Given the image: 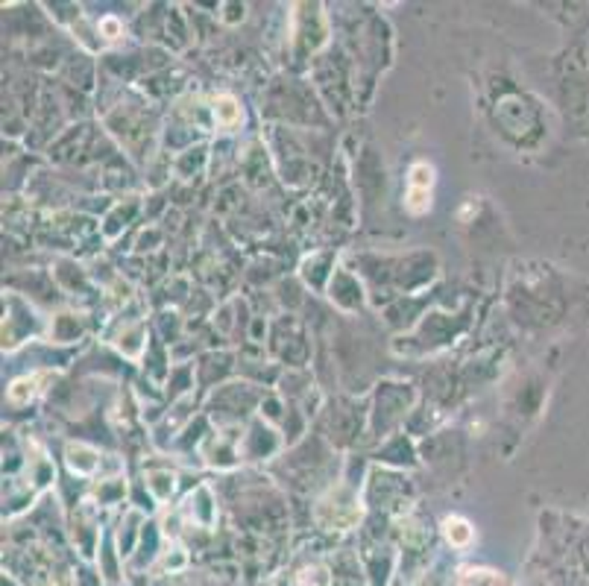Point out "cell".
<instances>
[{"label": "cell", "mask_w": 589, "mask_h": 586, "mask_svg": "<svg viewBox=\"0 0 589 586\" xmlns=\"http://www.w3.org/2000/svg\"><path fill=\"white\" fill-rule=\"evenodd\" d=\"M457 586H507L499 572L489 569H460Z\"/></svg>", "instance_id": "1"}, {"label": "cell", "mask_w": 589, "mask_h": 586, "mask_svg": "<svg viewBox=\"0 0 589 586\" xmlns=\"http://www.w3.org/2000/svg\"><path fill=\"white\" fill-rule=\"evenodd\" d=\"M443 531H446V540H449L452 545H457V548H463V545H469V543H472V528H469V522L460 519V516L446 519Z\"/></svg>", "instance_id": "2"}, {"label": "cell", "mask_w": 589, "mask_h": 586, "mask_svg": "<svg viewBox=\"0 0 589 586\" xmlns=\"http://www.w3.org/2000/svg\"><path fill=\"white\" fill-rule=\"evenodd\" d=\"M214 120H217V127H235L238 120H240V106L232 100V97H217V103H214Z\"/></svg>", "instance_id": "3"}, {"label": "cell", "mask_w": 589, "mask_h": 586, "mask_svg": "<svg viewBox=\"0 0 589 586\" xmlns=\"http://www.w3.org/2000/svg\"><path fill=\"white\" fill-rule=\"evenodd\" d=\"M431 185H434V167L425 164V161H416L410 167L408 188H413V191H431Z\"/></svg>", "instance_id": "4"}, {"label": "cell", "mask_w": 589, "mask_h": 586, "mask_svg": "<svg viewBox=\"0 0 589 586\" xmlns=\"http://www.w3.org/2000/svg\"><path fill=\"white\" fill-rule=\"evenodd\" d=\"M36 378H21V381H15L12 387H9V402H15V405H21V402H27L33 393H36Z\"/></svg>", "instance_id": "5"}, {"label": "cell", "mask_w": 589, "mask_h": 586, "mask_svg": "<svg viewBox=\"0 0 589 586\" xmlns=\"http://www.w3.org/2000/svg\"><path fill=\"white\" fill-rule=\"evenodd\" d=\"M103 30L109 33V38H115L120 27H117V21H115V18H106V21H103Z\"/></svg>", "instance_id": "6"}]
</instances>
